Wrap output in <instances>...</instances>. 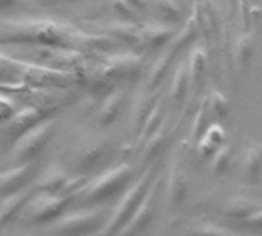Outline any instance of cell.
Returning a JSON list of instances; mask_svg holds the SVG:
<instances>
[]
</instances>
